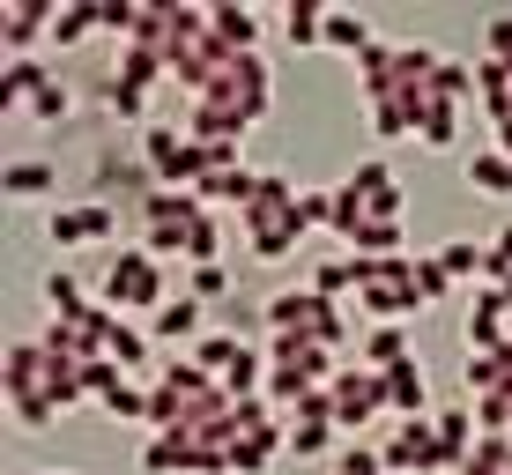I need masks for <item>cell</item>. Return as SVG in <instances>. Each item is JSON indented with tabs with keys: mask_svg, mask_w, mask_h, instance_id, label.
Returning a JSON list of instances; mask_svg holds the SVG:
<instances>
[{
	"mask_svg": "<svg viewBox=\"0 0 512 475\" xmlns=\"http://www.w3.org/2000/svg\"><path fill=\"white\" fill-rule=\"evenodd\" d=\"M134 223H141V245H149V253H164V260L179 253L193 268H208L216 245H223L216 208H208L201 193H186V186H141L134 193Z\"/></svg>",
	"mask_w": 512,
	"mask_h": 475,
	"instance_id": "obj_1",
	"label": "cell"
},
{
	"mask_svg": "<svg viewBox=\"0 0 512 475\" xmlns=\"http://www.w3.org/2000/svg\"><path fill=\"white\" fill-rule=\"evenodd\" d=\"M238 231L253 260H290L305 245V186L290 171H260V193L238 208Z\"/></svg>",
	"mask_w": 512,
	"mask_h": 475,
	"instance_id": "obj_2",
	"label": "cell"
},
{
	"mask_svg": "<svg viewBox=\"0 0 512 475\" xmlns=\"http://www.w3.org/2000/svg\"><path fill=\"white\" fill-rule=\"evenodd\" d=\"M334 372H342V357L320 342H297V334H268V401L282 416L290 409H305L312 394H327Z\"/></svg>",
	"mask_w": 512,
	"mask_h": 475,
	"instance_id": "obj_3",
	"label": "cell"
},
{
	"mask_svg": "<svg viewBox=\"0 0 512 475\" xmlns=\"http://www.w3.org/2000/svg\"><path fill=\"white\" fill-rule=\"evenodd\" d=\"M372 223H401V186H394V164L386 156H364L342 186H334V238L357 245V231Z\"/></svg>",
	"mask_w": 512,
	"mask_h": 475,
	"instance_id": "obj_4",
	"label": "cell"
},
{
	"mask_svg": "<svg viewBox=\"0 0 512 475\" xmlns=\"http://www.w3.org/2000/svg\"><path fill=\"white\" fill-rule=\"evenodd\" d=\"M0 394H8V409H15V424H23V431H45L52 416H67L60 394H52L45 342H15L8 357H0Z\"/></svg>",
	"mask_w": 512,
	"mask_h": 475,
	"instance_id": "obj_5",
	"label": "cell"
},
{
	"mask_svg": "<svg viewBox=\"0 0 512 475\" xmlns=\"http://www.w3.org/2000/svg\"><path fill=\"white\" fill-rule=\"evenodd\" d=\"M97 297L127 320V312H156L171 297V268H164V253H149V245H119L112 260H104V283Z\"/></svg>",
	"mask_w": 512,
	"mask_h": 475,
	"instance_id": "obj_6",
	"label": "cell"
},
{
	"mask_svg": "<svg viewBox=\"0 0 512 475\" xmlns=\"http://www.w3.org/2000/svg\"><path fill=\"white\" fill-rule=\"evenodd\" d=\"M357 260V253H349ZM357 305L372 312L379 327H409L423 312V290H416V253H394V260H357Z\"/></svg>",
	"mask_w": 512,
	"mask_h": 475,
	"instance_id": "obj_7",
	"label": "cell"
},
{
	"mask_svg": "<svg viewBox=\"0 0 512 475\" xmlns=\"http://www.w3.org/2000/svg\"><path fill=\"white\" fill-rule=\"evenodd\" d=\"M260 320H268V334H297V342H320L342 357L349 349V320H342V305L320 290H275L268 305H260Z\"/></svg>",
	"mask_w": 512,
	"mask_h": 475,
	"instance_id": "obj_8",
	"label": "cell"
},
{
	"mask_svg": "<svg viewBox=\"0 0 512 475\" xmlns=\"http://www.w3.org/2000/svg\"><path fill=\"white\" fill-rule=\"evenodd\" d=\"M327 401H334V424H342V438H357L372 416H394V401H386V372H372L364 357H342V372H334Z\"/></svg>",
	"mask_w": 512,
	"mask_h": 475,
	"instance_id": "obj_9",
	"label": "cell"
},
{
	"mask_svg": "<svg viewBox=\"0 0 512 475\" xmlns=\"http://www.w3.org/2000/svg\"><path fill=\"white\" fill-rule=\"evenodd\" d=\"M141 468H149V475H231V446L193 438V431H149Z\"/></svg>",
	"mask_w": 512,
	"mask_h": 475,
	"instance_id": "obj_10",
	"label": "cell"
},
{
	"mask_svg": "<svg viewBox=\"0 0 512 475\" xmlns=\"http://www.w3.org/2000/svg\"><path fill=\"white\" fill-rule=\"evenodd\" d=\"M379 453H386V475H453L431 416H394V431L379 438Z\"/></svg>",
	"mask_w": 512,
	"mask_h": 475,
	"instance_id": "obj_11",
	"label": "cell"
},
{
	"mask_svg": "<svg viewBox=\"0 0 512 475\" xmlns=\"http://www.w3.org/2000/svg\"><path fill=\"white\" fill-rule=\"evenodd\" d=\"M90 401H97L104 416H119V424H149V386H134L112 357L90 364Z\"/></svg>",
	"mask_w": 512,
	"mask_h": 475,
	"instance_id": "obj_12",
	"label": "cell"
},
{
	"mask_svg": "<svg viewBox=\"0 0 512 475\" xmlns=\"http://www.w3.org/2000/svg\"><path fill=\"white\" fill-rule=\"evenodd\" d=\"M468 349H475V357H512V297L505 290H475V305H468Z\"/></svg>",
	"mask_w": 512,
	"mask_h": 475,
	"instance_id": "obj_13",
	"label": "cell"
},
{
	"mask_svg": "<svg viewBox=\"0 0 512 475\" xmlns=\"http://www.w3.org/2000/svg\"><path fill=\"white\" fill-rule=\"evenodd\" d=\"M52 0H8L0 8V45H8V60H38V38L52 45Z\"/></svg>",
	"mask_w": 512,
	"mask_h": 475,
	"instance_id": "obj_14",
	"label": "cell"
},
{
	"mask_svg": "<svg viewBox=\"0 0 512 475\" xmlns=\"http://www.w3.org/2000/svg\"><path fill=\"white\" fill-rule=\"evenodd\" d=\"M149 334H156L164 349H193V342L208 334V312H201V297H193V290H171L164 305L149 312Z\"/></svg>",
	"mask_w": 512,
	"mask_h": 475,
	"instance_id": "obj_15",
	"label": "cell"
},
{
	"mask_svg": "<svg viewBox=\"0 0 512 475\" xmlns=\"http://www.w3.org/2000/svg\"><path fill=\"white\" fill-rule=\"evenodd\" d=\"M282 453H290V424H282V416H268V424H253V431L231 438V475H268Z\"/></svg>",
	"mask_w": 512,
	"mask_h": 475,
	"instance_id": "obj_16",
	"label": "cell"
},
{
	"mask_svg": "<svg viewBox=\"0 0 512 475\" xmlns=\"http://www.w3.org/2000/svg\"><path fill=\"white\" fill-rule=\"evenodd\" d=\"M112 231H119L112 201H60V208H52V238H60V245H97Z\"/></svg>",
	"mask_w": 512,
	"mask_h": 475,
	"instance_id": "obj_17",
	"label": "cell"
},
{
	"mask_svg": "<svg viewBox=\"0 0 512 475\" xmlns=\"http://www.w3.org/2000/svg\"><path fill=\"white\" fill-rule=\"evenodd\" d=\"M208 30L231 52H260V15L245 8V0H208Z\"/></svg>",
	"mask_w": 512,
	"mask_h": 475,
	"instance_id": "obj_18",
	"label": "cell"
},
{
	"mask_svg": "<svg viewBox=\"0 0 512 475\" xmlns=\"http://www.w3.org/2000/svg\"><path fill=\"white\" fill-rule=\"evenodd\" d=\"M386 401H394V416H431V379H423V357H401L394 372H386Z\"/></svg>",
	"mask_w": 512,
	"mask_h": 475,
	"instance_id": "obj_19",
	"label": "cell"
},
{
	"mask_svg": "<svg viewBox=\"0 0 512 475\" xmlns=\"http://www.w3.org/2000/svg\"><path fill=\"white\" fill-rule=\"evenodd\" d=\"M45 82H52L45 60H8L0 67V112H30V97H38Z\"/></svg>",
	"mask_w": 512,
	"mask_h": 475,
	"instance_id": "obj_20",
	"label": "cell"
},
{
	"mask_svg": "<svg viewBox=\"0 0 512 475\" xmlns=\"http://www.w3.org/2000/svg\"><path fill=\"white\" fill-rule=\"evenodd\" d=\"M245 349H253V342H245V334H238V327H208V334H201V342H193V349H186V357H193V364H201V372H208V379H223V372H231V364L245 357Z\"/></svg>",
	"mask_w": 512,
	"mask_h": 475,
	"instance_id": "obj_21",
	"label": "cell"
},
{
	"mask_svg": "<svg viewBox=\"0 0 512 475\" xmlns=\"http://www.w3.org/2000/svg\"><path fill=\"white\" fill-rule=\"evenodd\" d=\"M52 186H60V171H52L45 156H15V164L0 171V193H8V201H45Z\"/></svg>",
	"mask_w": 512,
	"mask_h": 475,
	"instance_id": "obj_22",
	"label": "cell"
},
{
	"mask_svg": "<svg viewBox=\"0 0 512 475\" xmlns=\"http://www.w3.org/2000/svg\"><path fill=\"white\" fill-rule=\"evenodd\" d=\"M193 193H201L208 208H245V201L260 193V171H253V164H238V171H208V179L193 186Z\"/></svg>",
	"mask_w": 512,
	"mask_h": 475,
	"instance_id": "obj_23",
	"label": "cell"
},
{
	"mask_svg": "<svg viewBox=\"0 0 512 475\" xmlns=\"http://www.w3.org/2000/svg\"><path fill=\"white\" fill-rule=\"evenodd\" d=\"M468 186H475V193H490V201H505V193H512V156H505L498 142L468 149Z\"/></svg>",
	"mask_w": 512,
	"mask_h": 475,
	"instance_id": "obj_24",
	"label": "cell"
},
{
	"mask_svg": "<svg viewBox=\"0 0 512 475\" xmlns=\"http://www.w3.org/2000/svg\"><path fill=\"white\" fill-rule=\"evenodd\" d=\"M104 357H112L119 372H134V364H149V357H156V334H149V327H134V320H112V342H104Z\"/></svg>",
	"mask_w": 512,
	"mask_h": 475,
	"instance_id": "obj_25",
	"label": "cell"
},
{
	"mask_svg": "<svg viewBox=\"0 0 512 475\" xmlns=\"http://www.w3.org/2000/svg\"><path fill=\"white\" fill-rule=\"evenodd\" d=\"M97 0H67L60 15H52V52H67V45H82V38H97Z\"/></svg>",
	"mask_w": 512,
	"mask_h": 475,
	"instance_id": "obj_26",
	"label": "cell"
},
{
	"mask_svg": "<svg viewBox=\"0 0 512 475\" xmlns=\"http://www.w3.org/2000/svg\"><path fill=\"white\" fill-rule=\"evenodd\" d=\"M364 364H372V372H394L401 357H416V342H409V327H372L364 334V349H357Z\"/></svg>",
	"mask_w": 512,
	"mask_h": 475,
	"instance_id": "obj_27",
	"label": "cell"
},
{
	"mask_svg": "<svg viewBox=\"0 0 512 475\" xmlns=\"http://www.w3.org/2000/svg\"><path fill=\"white\" fill-rule=\"evenodd\" d=\"M327 45H334V52H357V60H364L379 38H372V23H364L357 8H327Z\"/></svg>",
	"mask_w": 512,
	"mask_h": 475,
	"instance_id": "obj_28",
	"label": "cell"
},
{
	"mask_svg": "<svg viewBox=\"0 0 512 475\" xmlns=\"http://www.w3.org/2000/svg\"><path fill=\"white\" fill-rule=\"evenodd\" d=\"M282 38L290 45H327V8L320 0H290V8H282Z\"/></svg>",
	"mask_w": 512,
	"mask_h": 475,
	"instance_id": "obj_29",
	"label": "cell"
},
{
	"mask_svg": "<svg viewBox=\"0 0 512 475\" xmlns=\"http://www.w3.org/2000/svg\"><path fill=\"white\" fill-rule=\"evenodd\" d=\"M438 260H446V275H453V283H483L490 245H475V238H446V245H438Z\"/></svg>",
	"mask_w": 512,
	"mask_h": 475,
	"instance_id": "obj_30",
	"label": "cell"
},
{
	"mask_svg": "<svg viewBox=\"0 0 512 475\" xmlns=\"http://www.w3.org/2000/svg\"><path fill=\"white\" fill-rule=\"evenodd\" d=\"M461 475H512V438L505 431H483V438H475V453L461 461Z\"/></svg>",
	"mask_w": 512,
	"mask_h": 475,
	"instance_id": "obj_31",
	"label": "cell"
},
{
	"mask_svg": "<svg viewBox=\"0 0 512 475\" xmlns=\"http://www.w3.org/2000/svg\"><path fill=\"white\" fill-rule=\"evenodd\" d=\"M312 290L334 297V305H342V297H357V260H349V253H327L320 268H312Z\"/></svg>",
	"mask_w": 512,
	"mask_h": 475,
	"instance_id": "obj_32",
	"label": "cell"
},
{
	"mask_svg": "<svg viewBox=\"0 0 512 475\" xmlns=\"http://www.w3.org/2000/svg\"><path fill=\"white\" fill-rule=\"evenodd\" d=\"M461 379H468V394L483 401V394H498V386H512V357H475V349H468Z\"/></svg>",
	"mask_w": 512,
	"mask_h": 475,
	"instance_id": "obj_33",
	"label": "cell"
},
{
	"mask_svg": "<svg viewBox=\"0 0 512 475\" xmlns=\"http://www.w3.org/2000/svg\"><path fill=\"white\" fill-rule=\"evenodd\" d=\"M38 297L52 305V320H60V312H82V305H90V290H82V283H75L67 268H52L45 283H38Z\"/></svg>",
	"mask_w": 512,
	"mask_h": 475,
	"instance_id": "obj_34",
	"label": "cell"
},
{
	"mask_svg": "<svg viewBox=\"0 0 512 475\" xmlns=\"http://www.w3.org/2000/svg\"><path fill=\"white\" fill-rule=\"evenodd\" d=\"M104 112L112 119H134V127H149V90H127V82H104Z\"/></svg>",
	"mask_w": 512,
	"mask_h": 475,
	"instance_id": "obj_35",
	"label": "cell"
},
{
	"mask_svg": "<svg viewBox=\"0 0 512 475\" xmlns=\"http://www.w3.org/2000/svg\"><path fill=\"white\" fill-rule=\"evenodd\" d=\"M416 142H423V149H453V142H461V112L431 104V112H423V127H416Z\"/></svg>",
	"mask_w": 512,
	"mask_h": 475,
	"instance_id": "obj_36",
	"label": "cell"
},
{
	"mask_svg": "<svg viewBox=\"0 0 512 475\" xmlns=\"http://www.w3.org/2000/svg\"><path fill=\"white\" fill-rule=\"evenodd\" d=\"M67 112H75V90H67V82H60V75H52V82H45V90H38V97H30V119H45V127H60V119H67Z\"/></svg>",
	"mask_w": 512,
	"mask_h": 475,
	"instance_id": "obj_37",
	"label": "cell"
},
{
	"mask_svg": "<svg viewBox=\"0 0 512 475\" xmlns=\"http://www.w3.org/2000/svg\"><path fill=\"white\" fill-rule=\"evenodd\" d=\"M334 475H386V453L364 446V438H349V446L334 453Z\"/></svg>",
	"mask_w": 512,
	"mask_h": 475,
	"instance_id": "obj_38",
	"label": "cell"
},
{
	"mask_svg": "<svg viewBox=\"0 0 512 475\" xmlns=\"http://www.w3.org/2000/svg\"><path fill=\"white\" fill-rule=\"evenodd\" d=\"M97 23H104V38H127V45H134L141 8H134V0H97Z\"/></svg>",
	"mask_w": 512,
	"mask_h": 475,
	"instance_id": "obj_39",
	"label": "cell"
},
{
	"mask_svg": "<svg viewBox=\"0 0 512 475\" xmlns=\"http://www.w3.org/2000/svg\"><path fill=\"white\" fill-rule=\"evenodd\" d=\"M416 290H423V305H438V297L453 290V275H446V260H438V253H416Z\"/></svg>",
	"mask_w": 512,
	"mask_h": 475,
	"instance_id": "obj_40",
	"label": "cell"
},
{
	"mask_svg": "<svg viewBox=\"0 0 512 475\" xmlns=\"http://www.w3.org/2000/svg\"><path fill=\"white\" fill-rule=\"evenodd\" d=\"M483 60L512 67V15H490V23H483Z\"/></svg>",
	"mask_w": 512,
	"mask_h": 475,
	"instance_id": "obj_41",
	"label": "cell"
},
{
	"mask_svg": "<svg viewBox=\"0 0 512 475\" xmlns=\"http://www.w3.org/2000/svg\"><path fill=\"white\" fill-rule=\"evenodd\" d=\"M186 290L201 297V305H208V297H223V290H231V275H223V260H208V268H193V275H186Z\"/></svg>",
	"mask_w": 512,
	"mask_h": 475,
	"instance_id": "obj_42",
	"label": "cell"
},
{
	"mask_svg": "<svg viewBox=\"0 0 512 475\" xmlns=\"http://www.w3.org/2000/svg\"><path fill=\"white\" fill-rule=\"evenodd\" d=\"M490 245H498V253L512 260V223H505V231H490Z\"/></svg>",
	"mask_w": 512,
	"mask_h": 475,
	"instance_id": "obj_43",
	"label": "cell"
}]
</instances>
